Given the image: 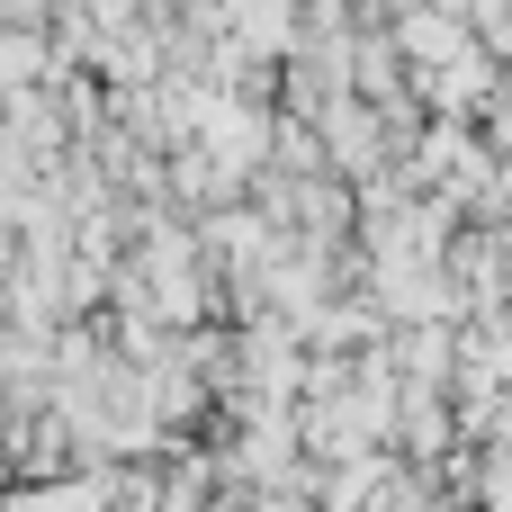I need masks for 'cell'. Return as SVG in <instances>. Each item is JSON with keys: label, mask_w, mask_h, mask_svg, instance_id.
I'll use <instances>...</instances> for the list:
<instances>
[{"label": "cell", "mask_w": 512, "mask_h": 512, "mask_svg": "<svg viewBox=\"0 0 512 512\" xmlns=\"http://www.w3.org/2000/svg\"><path fill=\"white\" fill-rule=\"evenodd\" d=\"M396 495H405V468H396L387 450L333 459V477H324V512H387Z\"/></svg>", "instance_id": "cell-1"}, {"label": "cell", "mask_w": 512, "mask_h": 512, "mask_svg": "<svg viewBox=\"0 0 512 512\" xmlns=\"http://www.w3.org/2000/svg\"><path fill=\"white\" fill-rule=\"evenodd\" d=\"M45 72H54V45H45V27H36V18H0V99L36 90Z\"/></svg>", "instance_id": "cell-2"}, {"label": "cell", "mask_w": 512, "mask_h": 512, "mask_svg": "<svg viewBox=\"0 0 512 512\" xmlns=\"http://www.w3.org/2000/svg\"><path fill=\"white\" fill-rule=\"evenodd\" d=\"M486 512H512V432L495 441V459H486Z\"/></svg>", "instance_id": "cell-3"}, {"label": "cell", "mask_w": 512, "mask_h": 512, "mask_svg": "<svg viewBox=\"0 0 512 512\" xmlns=\"http://www.w3.org/2000/svg\"><path fill=\"white\" fill-rule=\"evenodd\" d=\"M387 512H441V504H432V495H414V486H405V495H396V504H387Z\"/></svg>", "instance_id": "cell-4"}, {"label": "cell", "mask_w": 512, "mask_h": 512, "mask_svg": "<svg viewBox=\"0 0 512 512\" xmlns=\"http://www.w3.org/2000/svg\"><path fill=\"white\" fill-rule=\"evenodd\" d=\"M387 9H414V0H387Z\"/></svg>", "instance_id": "cell-5"}]
</instances>
